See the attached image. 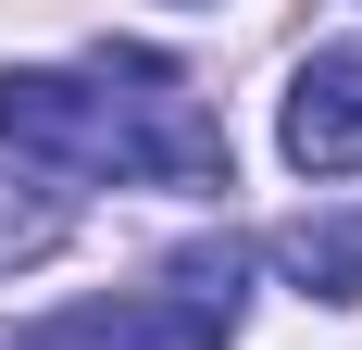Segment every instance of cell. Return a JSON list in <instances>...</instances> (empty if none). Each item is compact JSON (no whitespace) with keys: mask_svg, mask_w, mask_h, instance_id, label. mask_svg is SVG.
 <instances>
[{"mask_svg":"<svg viewBox=\"0 0 362 350\" xmlns=\"http://www.w3.org/2000/svg\"><path fill=\"white\" fill-rule=\"evenodd\" d=\"M163 300L200 325V350H225V338H238V313H250V250H238V238L175 250V263H163Z\"/></svg>","mask_w":362,"mask_h":350,"instance_id":"3957f363","label":"cell"},{"mask_svg":"<svg viewBox=\"0 0 362 350\" xmlns=\"http://www.w3.org/2000/svg\"><path fill=\"white\" fill-rule=\"evenodd\" d=\"M275 276H300L313 300H362V225H350V213H300V225H275Z\"/></svg>","mask_w":362,"mask_h":350,"instance_id":"277c9868","label":"cell"},{"mask_svg":"<svg viewBox=\"0 0 362 350\" xmlns=\"http://www.w3.org/2000/svg\"><path fill=\"white\" fill-rule=\"evenodd\" d=\"M63 225H75V213L50 201V188H13V175H0V276L37 263V250H63Z\"/></svg>","mask_w":362,"mask_h":350,"instance_id":"5b68a950","label":"cell"},{"mask_svg":"<svg viewBox=\"0 0 362 350\" xmlns=\"http://www.w3.org/2000/svg\"><path fill=\"white\" fill-rule=\"evenodd\" d=\"M187 13H200V0H187Z\"/></svg>","mask_w":362,"mask_h":350,"instance_id":"8992f818","label":"cell"},{"mask_svg":"<svg viewBox=\"0 0 362 350\" xmlns=\"http://www.w3.org/2000/svg\"><path fill=\"white\" fill-rule=\"evenodd\" d=\"M300 175H362V50H313L288 75V113H275Z\"/></svg>","mask_w":362,"mask_h":350,"instance_id":"6da1fadb","label":"cell"},{"mask_svg":"<svg viewBox=\"0 0 362 350\" xmlns=\"http://www.w3.org/2000/svg\"><path fill=\"white\" fill-rule=\"evenodd\" d=\"M13 350H200V325L150 288V300H88V313H37Z\"/></svg>","mask_w":362,"mask_h":350,"instance_id":"7a4b0ae2","label":"cell"}]
</instances>
